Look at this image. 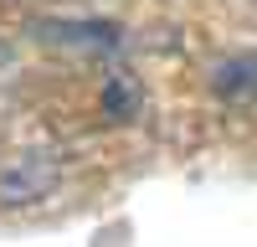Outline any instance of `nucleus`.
<instances>
[{
    "instance_id": "3",
    "label": "nucleus",
    "mask_w": 257,
    "mask_h": 247,
    "mask_svg": "<svg viewBox=\"0 0 257 247\" xmlns=\"http://www.w3.org/2000/svg\"><path fill=\"white\" fill-rule=\"evenodd\" d=\"M211 88H216V98H226V103H252L257 108V52L226 57L221 67L211 72Z\"/></svg>"
},
{
    "instance_id": "4",
    "label": "nucleus",
    "mask_w": 257,
    "mask_h": 247,
    "mask_svg": "<svg viewBox=\"0 0 257 247\" xmlns=\"http://www.w3.org/2000/svg\"><path fill=\"white\" fill-rule=\"evenodd\" d=\"M108 113H113V118H123V113H128V82H123V77H113V82H108Z\"/></svg>"
},
{
    "instance_id": "2",
    "label": "nucleus",
    "mask_w": 257,
    "mask_h": 247,
    "mask_svg": "<svg viewBox=\"0 0 257 247\" xmlns=\"http://www.w3.org/2000/svg\"><path fill=\"white\" fill-rule=\"evenodd\" d=\"M41 41L52 47H118V26L113 21H41L36 26Z\"/></svg>"
},
{
    "instance_id": "1",
    "label": "nucleus",
    "mask_w": 257,
    "mask_h": 247,
    "mask_svg": "<svg viewBox=\"0 0 257 247\" xmlns=\"http://www.w3.org/2000/svg\"><path fill=\"white\" fill-rule=\"evenodd\" d=\"M52 180H57V165H47V155H26V160H16V165L0 170V201H11V206L36 201Z\"/></svg>"
}]
</instances>
